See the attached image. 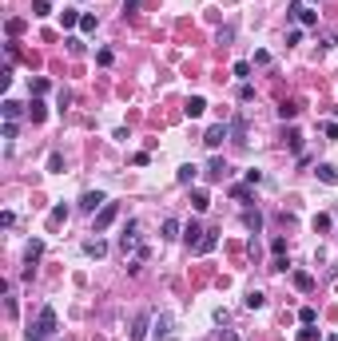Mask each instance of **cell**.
<instances>
[{"label":"cell","instance_id":"obj_1","mask_svg":"<svg viewBox=\"0 0 338 341\" xmlns=\"http://www.w3.org/2000/svg\"><path fill=\"white\" fill-rule=\"evenodd\" d=\"M52 333H56V310L44 306V310L36 313V322L28 326V337L32 341H44V337H52Z\"/></svg>","mask_w":338,"mask_h":341},{"label":"cell","instance_id":"obj_2","mask_svg":"<svg viewBox=\"0 0 338 341\" xmlns=\"http://www.w3.org/2000/svg\"><path fill=\"white\" fill-rule=\"evenodd\" d=\"M108 207V194L104 191H84L80 194V210H84V214H96V210H104Z\"/></svg>","mask_w":338,"mask_h":341},{"label":"cell","instance_id":"obj_3","mask_svg":"<svg viewBox=\"0 0 338 341\" xmlns=\"http://www.w3.org/2000/svg\"><path fill=\"white\" fill-rule=\"evenodd\" d=\"M116 214H120V207H116V203H108L100 214H92V234H104V230L116 223Z\"/></svg>","mask_w":338,"mask_h":341},{"label":"cell","instance_id":"obj_4","mask_svg":"<svg viewBox=\"0 0 338 341\" xmlns=\"http://www.w3.org/2000/svg\"><path fill=\"white\" fill-rule=\"evenodd\" d=\"M40 254H44V242H40V238H32L28 250H24V278H32V270H36V262H40Z\"/></svg>","mask_w":338,"mask_h":341},{"label":"cell","instance_id":"obj_5","mask_svg":"<svg viewBox=\"0 0 338 341\" xmlns=\"http://www.w3.org/2000/svg\"><path fill=\"white\" fill-rule=\"evenodd\" d=\"M227 135H231V127H227V123H215L211 131L203 135V147H207V151H219V147H223V139H227Z\"/></svg>","mask_w":338,"mask_h":341},{"label":"cell","instance_id":"obj_6","mask_svg":"<svg viewBox=\"0 0 338 341\" xmlns=\"http://www.w3.org/2000/svg\"><path fill=\"white\" fill-rule=\"evenodd\" d=\"M120 250H123V258H127V250H139V223H127V226H123Z\"/></svg>","mask_w":338,"mask_h":341},{"label":"cell","instance_id":"obj_7","mask_svg":"<svg viewBox=\"0 0 338 341\" xmlns=\"http://www.w3.org/2000/svg\"><path fill=\"white\" fill-rule=\"evenodd\" d=\"M147 326H152V313L143 310L136 322H132V333H127V341H143V337H147Z\"/></svg>","mask_w":338,"mask_h":341},{"label":"cell","instance_id":"obj_8","mask_svg":"<svg viewBox=\"0 0 338 341\" xmlns=\"http://www.w3.org/2000/svg\"><path fill=\"white\" fill-rule=\"evenodd\" d=\"M291 16L298 20V24H307V28H310V24H318V12L303 8V0H294V4H291Z\"/></svg>","mask_w":338,"mask_h":341},{"label":"cell","instance_id":"obj_9","mask_svg":"<svg viewBox=\"0 0 338 341\" xmlns=\"http://www.w3.org/2000/svg\"><path fill=\"white\" fill-rule=\"evenodd\" d=\"M84 254H88V258H104V254H108V242H104L100 234L88 238V242H84Z\"/></svg>","mask_w":338,"mask_h":341},{"label":"cell","instance_id":"obj_10","mask_svg":"<svg viewBox=\"0 0 338 341\" xmlns=\"http://www.w3.org/2000/svg\"><path fill=\"white\" fill-rule=\"evenodd\" d=\"M207 207H211V194L195 187V191H191V210H195V214H203V210H207Z\"/></svg>","mask_w":338,"mask_h":341},{"label":"cell","instance_id":"obj_11","mask_svg":"<svg viewBox=\"0 0 338 341\" xmlns=\"http://www.w3.org/2000/svg\"><path fill=\"white\" fill-rule=\"evenodd\" d=\"M183 111H187V119H199L203 111H207V99H203V95H191V99H187V107H183Z\"/></svg>","mask_w":338,"mask_h":341},{"label":"cell","instance_id":"obj_12","mask_svg":"<svg viewBox=\"0 0 338 341\" xmlns=\"http://www.w3.org/2000/svg\"><path fill=\"white\" fill-rule=\"evenodd\" d=\"M219 246V230H207V234L199 238V246H195V254H211Z\"/></svg>","mask_w":338,"mask_h":341},{"label":"cell","instance_id":"obj_13","mask_svg":"<svg viewBox=\"0 0 338 341\" xmlns=\"http://www.w3.org/2000/svg\"><path fill=\"white\" fill-rule=\"evenodd\" d=\"M318 178H323L326 187H338V167L334 163H318Z\"/></svg>","mask_w":338,"mask_h":341},{"label":"cell","instance_id":"obj_14","mask_svg":"<svg viewBox=\"0 0 338 341\" xmlns=\"http://www.w3.org/2000/svg\"><path fill=\"white\" fill-rule=\"evenodd\" d=\"M231 139H235V143H247V119L243 115L231 119Z\"/></svg>","mask_w":338,"mask_h":341},{"label":"cell","instance_id":"obj_15","mask_svg":"<svg viewBox=\"0 0 338 341\" xmlns=\"http://www.w3.org/2000/svg\"><path fill=\"white\" fill-rule=\"evenodd\" d=\"M207 234V230H203L199 223H187V230H183V238H187V246H191V250H195V246H199V238Z\"/></svg>","mask_w":338,"mask_h":341},{"label":"cell","instance_id":"obj_16","mask_svg":"<svg viewBox=\"0 0 338 341\" xmlns=\"http://www.w3.org/2000/svg\"><path fill=\"white\" fill-rule=\"evenodd\" d=\"M0 111H4V119H12V123H16L20 115H28V107H20L16 99H4V107H0Z\"/></svg>","mask_w":338,"mask_h":341},{"label":"cell","instance_id":"obj_17","mask_svg":"<svg viewBox=\"0 0 338 341\" xmlns=\"http://www.w3.org/2000/svg\"><path fill=\"white\" fill-rule=\"evenodd\" d=\"M44 115H48L44 99H36V95H32V104H28V119H32V123H44Z\"/></svg>","mask_w":338,"mask_h":341},{"label":"cell","instance_id":"obj_18","mask_svg":"<svg viewBox=\"0 0 338 341\" xmlns=\"http://www.w3.org/2000/svg\"><path fill=\"white\" fill-rule=\"evenodd\" d=\"M175 178H179V187H191V183H195V178H199V167L183 163V167H179V175H175Z\"/></svg>","mask_w":338,"mask_h":341},{"label":"cell","instance_id":"obj_19","mask_svg":"<svg viewBox=\"0 0 338 341\" xmlns=\"http://www.w3.org/2000/svg\"><path fill=\"white\" fill-rule=\"evenodd\" d=\"M207 178H211V183H223V178H227V163H223V159H211V167H207Z\"/></svg>","mask_w":338,"mask_h":341},{"label":"cell","instance_id":"obj_20","mask_svg":"<svg viewBox=\"0 0 338 341\" xmlns=\"http://www.w3.org/2000/svg\"><path fill=\"white\" fill-rule=\"evenodd\" d=\"M243 306L247 310H262V306H267V294H262V290H251V294L243 297Z\"/></svg>","mask_w":338,"mask_h":341},{"label":"cell","instance_id":"obj_21","mask_svg":"<svg viewBox=\"0 0 338 341\" xmlns=\"http://www.w3.org/2000/svg\"><path fill=\"white\" fill-rule=\"evenodd\" d=\"M291 278H294V286H298V290H303V294H307V290H314V278H310L307 270H294Z\"/></svg>","mask_w":338,"mask_h":341},{"label":"cell","instance_id":"obj_22","mask_svg":"<svg viewBox=\"0 0 338 341\" xmlns=\"http://www.w3.org/2000/svg\"><path fill=\"white\" fill-rule=\"evenodd\" d=\"M80 20H84V12H76V8H64V12H60V24H64V28H76Z\"/></svg>","mask_w":338,"mask_h":341},{"label":"cell","instance_id":"obj_23","mask_svg":"<svg viewBox=\"0 0 338 341\" xmlns=\"http://www.w3.org/2000/svg\"><path fill=\"white\" fill-rule=\"evenodd\" d=\"M167 333H171V317H167V313H163V317H155V337L163 341V337H167Z\"/></svg>","mask_w":338,"mask_h":341},{"label":"cell","instance_id":"obj_24","mask_svg":"<svg viewBox=\"0 0 338 341\" xmlns=\"http://www.w3.org/2000/svg\"><path fill=\"white\" fill-rule=\"evenodd\" d=\"M243 223H247V230H262V214H259V210H247Z\"/></svg>","mask_w":338,"mask_h":341},{"label":"cell","instance_id":"obj_25","mask_svg":"<svg viewBox=\"0 0 338 341\" xmlns=\"http://www.w3.org/2000/svg\"><path fill=\"white\" fill-rule=\"evenodd\" d=\"M48 223H52V226L68 223V207H52V214H48Z\"/></svg>","mask_w":338,"mask_h":341},{"label":"cell","instance_id":"obj_26","mask_svg":"<svg viewBox=\"0 0 338 341\" xmlns=\"http://www.w3.org/2000/svg\"><path fill=\"white\" fill-rule=\"evenodd\" d=\"M163 238H179V218H163Z\"/></svg>","mask_w":338,"mask_h":341},{"label":"cell","instance_id":"obj_27","mask_svg":"<svg viewBox=\"0 0 338 341\" xmlns=\"http://www.w3.org/2000/svg\"><path fill=\"white\" fill-rule=\"evenodd\" d=\"M298 317H303V326H314V322H318V310H314V306H303Z\"/></svg>","mask_w":338,"mask_h":341},{"label":"cell","instance_id":"obj_28","mask_svg":"<svg viewBox=\"0 0 338 341\" xmlns=\"http://www.w3.org/2000/svg\"><path fill=\"white\" fill-rule=\"evenodd\" d=\"M298 115V104H278V119H294Z\"/></svg>","mask_w":338,"mask_h":341},{"label":"cell","instance_id":"obj_29","mask_svg":"<svg viewBox=\"0 0 338 341\" xmlns=\"http://www.w3.org/2000/svg\"><path fill=\"white\" fill-rule=\"evenodd\" d=\"M48 12H52L48 0H32V16H48Z\"/></svg>","mask_w":338,"mask_h":341},{"label":"cell","instance_id":"obj_30","mask_svg":"<svg viewBox=\"0 0 338 341\" xmlns=\"http://www.w3.org/2000/svg\"><path fill=\"white\" fill-rule=\"evenodd\" d=\"M111 59H116V56H111V48H100V52H96V64H100V68H108Z\"/></svg>","mask_w":338,"mask_h":341},{"label":"cell","instance_id":"obj_31","mask_svg":"<svg viewBox=\"0 0 338 341\" xmlns=\"http://www.w3.org/2000/svg\"><path fill=\"white\" fill-rule=\"evenodd\" d=\"M287 147H291L294 155H298V151H303V135H298V131H291V135H287Z\"/></svg>","mask_w":338,"mask_h":341},{"label":"cell","instance_id":"obj_32","mask_svg":"<svg viewBox=\"0 0 338 341\" xmlns=\"http://www.w3.org/2000/svg\"><path fill=\"white\" fill-rule=\"evenodd\" d=\"M239 99H243V104H251V99H255V88H251L247 79H243V84H239Z\"/></svg>","mask_w":338,"mask_h":341},{"label":"cell","instance_id":"obj_33","mask_svg":"<svg viewBox=\"0 0 338 341\" xmlns=\"http://www.w3.org/2000/svg\"><path fill=\"white\" fill-rule=\"evenodd\" d=\"M44 91H48V79H44V75H40V79H32V95H36V99H40Z\"/></svg>","mask_w":338,"mask_h":341},{"label":"cell","instance_id":"obj_34","mask_svg":"<svg viewBox=\"0 0 338 341\" xmlns=\"http://www.w3.org/2000/svg\"><path fill=\"white\" fill-rule=\"evenodd\" d=\"M60 167H64V155H60V151H52V155H48V171H60Z\"/></svg>","mask_w":338,"mask_h":341},{"label":"cell","instance_id":"obj_35","mask_svg":"<svg viewBox=\"0 0 338 341\" xmlns=\"http://www.w3.org/2000/svg\"><path fill=\"white\" fill-rule=\"evenodd\" d=\"M4 28H8V36H20V32H24V20H8Z\"/></svg>","mask_w":338,"mask_h":341},{"label":"cell","instance_id":"obj_36","mask_svg":"<svg viewBox=\"0 0 338 341\" xmlns=\"http://www.w3.org/2000/svg\"><path fill=\"white\" fill-rule=\"evenodd\" d=\"M64 44H68V52H72V56H80V52H84V40H76V36H72V40H64Z\"/></svg>","mask_w":338,"mask_h":341},{"label":"cell","instance_id":"obj_37","mask_svg":"<svg viewBox=\"0 0 338 341\" xmlns=\"http://www.w3.org/2000/svg\"><path fill=\"white\" fill-rule=\"evenodd\" d=\"M16 135H20V127H16L12 119H4V139H16Z\"/></svg>","mask_w":338,"mask_h":341},{"label":"cell","instance_id":"obj_38","mask_svg":"<svg viewBox=\"0 0 338 341\" xmlns=\"http://www.w3.org/2000/svg\"><path fill=\"white\" fill-rule=\"evenodd\" d=\"M314 230H318V234H323V230H330V218H326V214H314Z\"/></svg>","mask_w":338,"mask_h":341},{"label":"cell","instance_id":"obj_39","mask_svg":"<svg viewBox=\"0 0 338 341\" xmlns=\"http://www.w3.org/2000/svg\"><path fill=\"white\" fill-rule=\"evenodd\" d=\"M80 28H84V32H96V16H92V12H84V20H80Z\"/></svg>","mask_w":338,"mask_h":341},{"label":"cell","instance_id":"obj_40","mask_svg":"<svg viewBox=\"0 0 338 341\" xmlns=\"http://www.w3.org/2000/svg\"><path fill=\"white\" fill-rule=\"evenodd\" d=\"M235 75H239V79H247V75H251V64H247V59H239V64H235Z\"/></svg>","mask_w":338,"mask_h":341},{"label":"cell","instance_id":"obj_41","mask_svg":"<svg viewBox=\"0 0 338 341\" xmlns=\"http://www.w3.org/2000/svg\"><path fill=\"white\" fill-rule=\"evenodd\" d=\"M231 194H235L239 203H247V198H251V187H231Z\"/></svg>","mask_w":338,"mask_h":341},{"label":"cell","instance_id":"obj_42","mask_svg":"<svg viewBox=\"0 0 338 341\" xmlns=\"http://www.w3.org/2000/svg\"><path fill=\"white\" fill-rule=\"evenodd\" d=\"M298 341H318V329H310V326L298 329Z\"/></svg>","mask_w":338,"mask_h":341},{"label":"cell","instance_id":"obj_43","mask_svg":"<svg viewBox=\"0 0 338 341\" xmlns=\"http://www.w3.org/2000/svg\"><path fill=\"white\" fill-rule=\"evenodd\" d=\"M262 183V171H247V187H259Z\"/></svg>","mask_w":338,"mask_h":341},{"label":"cell","instance_id":"obj_44","mask_svg":"<svg viewBox=\"0 0 338 341\" xmlns=\"http://www.w3.org/2000/svg\"><path fill=\"white\" fill-rule=\"evenodd\" d=\"M271 250H275V258H278V254H287V242H283V238H271Z\"/></svg>","mask_w":338,"mask_h":341},{"label":"cell","instance_id":"obj_45","mask_svg":"<svg viewBox=\"0 0 338 341\" xmlns=\"http://www.w3.org/2000/svg\"><path fill=\"white\" fill-rule=\"evenodd\" d=\"M271 270H278V274H287V270H291V262H287V258L278 254V258H275V266H271Z\"/></svg>","mask_w":338,"mask_h":341},{"label":"cell","instance_id":"obj_46","mask_svg":"<svg viewBox=\"0 0 338 341\" xmlns=\"http://www.w3.org/2000/svg\"><path fill=\"white\" fill-rule=\"evenodd\" d=\"M219 341H239V333H231V329H219Z\"/></svg>","mask_w":338,"mask_h":341},{"label":"cell","instance_id":"obj_47","mask_svg":"<svg viewBox=\"0 0 338 341\" xmlns=\"http://www.w3.org/2000/svg\"><path fill=\"white\" fill-rule=\"evenodd\" d=\"M326 341H338V333H330V337H326Z\"/></svg>","mask_w":338,"mask_h":341}]
</instances>
